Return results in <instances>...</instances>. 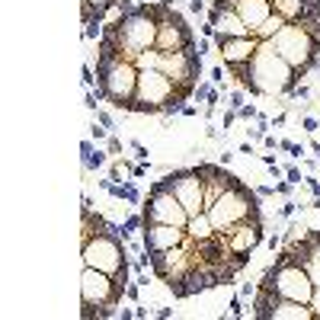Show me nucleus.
I'll use <instances>...</instances> for the list:
<instances>
[{
  "label": "nucleus",
  "instance_id": "6",
  "mask_svg": "<svg viewBox=\"0 0 320 320\" xmlns=\"http://www.w3.org/2000/svg\"><path fill=\"white\" fill-rule=\"evenodd\" d=\"M128 285L119 282L115 275L103 272V269L84 266L80 272V317L84 320H103L112 317L115 307L122 304V295Z\"/></svg>",
  "mask_w": 320,
  "mask_h": 320
},
{
  "label": "nucleus",
  "instance_id": "19",
  "mask_svg": "<svg viewBox=\"0 0 320 320\" xmlns=\"http://www.w3.org/2000/svg\"><path fill=\"white\" fill-rule=\"evenodd\" d=\"M228 240H231V250H234L237 256L250 259V253L256 250L259 244H263V218H259V221H244V224H237L234 231H228Z\"/></svg>",
  "mask_w": 320,
  "mask_h": 320
},
{
  "label": "nucleus",
  "instance_id": "13",
  "mask_svg": "<svg viewBox=\"0 0 320 320\" xmlns=\"http://www.w3.org/2000/svg\"><path fill=\"white\" fill-rule=\"evenodd\" d=\"M160 183L167 186V189L186 205L189 218H192V214H202V212H205V183H202V170H198V167L173 170V173H167Z\"/></svg>",
  "mask_w": 320,
  "mask_h": 320
},
{
  "label": "nucleus",
  "instance_id": "29",
  "mask_svg": "<svg viewBox=\"0 0 320 320\" xmlns=\"http://www.w3.org/2000/svg\"><path fill=\"white\" fill-rule=\"evenodd\" d=\"M288 183H301V173L295 167H288Z\"/></svg>",
  "mask_w": 320,
  "mask_h": 320
},
{
  "label": "nucleus",
  "instance_id": "22",
  "mask_svg": "<svg viewBox=\"0 0 320 320\" xmlns=\"http://www.w3.org/2000/svg\"><path fill=\"white\" fill-rule=\"evenodd\" d=\"M282 26H285V19H282V16H279V13H272V16H269V19H266V23H263V26H259L256 32H253V36H256L259 42H269V38H272L275 32L282 29Z\"/></svg>",
  "mask_w": 320,
  "mask_h": 320
},
{
  "label": "nucleus",
  "instance_id": "16",
  "mask_svg": "<svg viewBox=\"0 0 320 320\" xmlns=\"http://www.w3.org/2000/svg\"><path fill=\"white\" fill-rule=\"evenodd\" d=\"M141 240H144V253L176 250V247H183V244H186V228L144 221V224H141Z\"/></svg>",
  "mask_w": 320,
  "mask_h": 320
},
{
  "label": "nucleus",
  "instance_id": "27",
  "mask_svg": "<svg viewBox=\"0 0 320 320\" xmlns=\"http://www.w3.org/2000/svg\"><path fill=\"white\" fill-rule=\"evenodd\" d=\"M240 115H244V119H256V109H253V106H240Z\"/></svg>",
  "mask_w": 320,
  "mask_h": 320
},
{
  "label": "nucleus",
  "instance_id": "25",
  "mask_svg": "<svg viewBox=\"0 0 320 320\" xmlns=\"http://www.w3.org/2000/svg\"><path fill=\"white\" fill-rule=\"evenodd\" d=\"M141 224H144V218H141V214H131L128 221L122 224V234H125V237H128V234H135V231L141 228Z\"/></svg>",
  "mask_w": 320,
  "mask_h": 320
},
{
  "label": "nucleus",
  "instance_id": "10",
  "mask_svg": "<svg viewBox=\"0 0 320 320\" xmlns=\"http://www.w3.org/2000/svg\"><path fill=\"white\" fill-rule=\"evenodd\" d=\"M269 45L282 54L301 77L320 61V38H314L301 23H285L282 29L269 38Z\"/></svg>",
  "mask_w": 320,
  "mask_h": 320
},
{
  "label": "nucleus",
  "instance_id": "17",
  "mask_svg": "<svg viewBox=\"0 0 320 320\" xmlns=\"http://www.w3.org/2000/svg\"><path fill=\"white\" fill-rule=\"evenodd\" d=\"M214 38V48H218V54H221V61L228 64V68H237V64H247L256 54L259 48V38L256 36H212Z\"/></svg>",
  "mask_w": 320,
  "mask_h": 320
},
{
  "label": "nucleus",
  "instance_id": "18",
  "mask_svg": "<svg viewBox=\"0 0 320 320\" xmlns=\"http://www.w3.org/2000/svg\"><path fill=\"white\" fill-rule=\"evenodd\" d=\"M208 26H212V36H253V29L240 19L234 7L221 3V0H212L208 7Z\"/></svg>",
  "mask_w": 320,
  "mask_h": 320
},
{
  "label": "nucleus",
  "instance_id": "30",
  "mask_svg": "<svg viewBox=\"0 0 320 320\" xmlns=\"http://www.w3.org/2000/svg\"><path fill=\"white\" fill-rule=\"evenodd\" d=\"M96 119H99V122H103V125H106V128H112V119H109L106 112H96Z\"/></svg>",
  "mask_w": 320,
  "mask_h": 320
},
{
  "label": "nucleus",
  "instance_id": "21",
  "mask_svg": "<svg viewBox=\"0 0 320 320\" xmlns=\"http://www.w3.org/2000/svg\"><path fill=\"white\" fill-rule=\"evenodd\" d=\"M311 3H317V0H272V10L282 16L285 23H295L298 16H301V10L311 7Z\"/></svg>",
  "mask_w": 320,
  "mask_h": 320
},
{
  "label": "nucleus",
  "instance_id": "2",
  "mask_svg": "<svg viewBox=\"0 0 320 320\" xmlns=\"http://www.w3.org/2000/svg\"><path fill=\"white\" fill-rule=\"evenodd\" d=\"M154 45H157V19L151 13V3H122L119 16L103 26L96 48L138 61V54H144Z\"/></svg>",
  "mask_w": 320,
  "mask_h": 320
},
{
  "label": "nucleus",
  "instance_id": "12",
  "mask_svg": "<svg viewBox=\"0 0 320 320\" xmlns=\"http://www.w3.org/2000/svg\"><path fill=\"white\" fill-rule=\"evenodd\" d=\"M141 218H144V221H154V224H176V228H186V224H189L186 205L160 183V179L151 186V192H147L144 205H141Z\"/></svg>",
  "mask_w": 320,
  "mask_h": 320
},
{
  "label": "nucleus",
  "instance_id": "32",
  "mask_svg": "<svg viewBox=\"0 0 320 320\" xmlns=\"http://www.w3.org/2000/svg\"><path fill=\"white\" fill-rule=\"evenodd\" d=\"M314 151H317V154H320V144H317V141H314Z\"/></svg>",
  "mask_w": 320,
  "mask_h": 320
},
{
  "label": "nucleus",
  "instance_id": "8",
  "mask_svg": "<svg viewBox=\"0 0 320 320\" xmlns=\"http://www.w3.org/2000/svg\"><path fill=\"white\" fill-rule=\"evenodd\" d=\"M186 96L176 90V84L170 80L163 71H154V68H144L138 74V90H135V99L128 103L125 112H176L183 109Z\"/></svg>",
  "mask_w": 320,
  "mask_h": 320
},
{
  "label": "nucleus",
  "instance_id": "11",
  "mask_svg": "<svg viewBox=\"0 0 320 320\" xmlns=\"http://www.w3.org/2000/svg\"><path fill=\"white\" fill-rule=\"evenodd\" d=\"M151 13L157 19V48L163 52H179V48L196 45V36H192L186 16L170 3V0H151Z\"/></svg>",
  "mask_w": 320,
  "mask_h": 320
},
{
  "label": "nucleus",
  "instance_id": "28",
  "mask_svg": "<svg viewBox=\"0 0 320 320\" xmlns=\"http://www.w3.org/2000/svg\"><path fill=\"white\" fill-rule=\"evenodd\" d=\"M122 151V144H119V138H109V154H119Z\"/></svg>",
  "mask_w": 320,
  "mask_h": 320
},
{
  "label": "nucleus",
  "instance_id": "14",
  "mask_svg": "<svg viewBox=\"0 0 320 320\" xmlns=\"http://www.w3.org/2000/svg\"><path fill=\"white\" fill-rule=\"evenodd\" d=\"M253 317L256 320H317L311 304L295 301V298L266 295V291H256V298H253Z\"/></svg>",
  "mask_w": 320,
  "mask_h": 320
},
{
  "label": "nucleus",
  "instance_id": "23",
  "mask_svg": "<svg viewBox=\"0 0 320 320\" xmlns=\"http://www.w3.org/2000/svg\"><path fill=\"white\" fill-rule=\"evenodd\" d=\"M103 163H106V154H103V151H93L90 141H84V167L87 170H99Z\"/></svg>",
  "mask_w": 320,
  "mask_h": 320
},
{
  "label": "nucleus",
  "instance_id": "26",
  "mask_svg": "<svg viewBox=\"0 0 320 320\" xmlns=\"http://www.w3.org/2000/svg\"><path fill=\"white\" fill-rule=\"evenodd\" d=\"M307 304L314 307V317L320 320V285H317V288H314V295H311V301H307Z\"/></svg>",
  "mask_w": 320,
  "mask_h": 320
},
{
  "label": "nucleus",
  "instance_id": "20",
  "mask_svg": "<svg viewBox=\"0 0 320 320\" xmlns=\"http://www.w3.org/2000/svg\"><path fill=\"white\" fill-rule=\"evenodd\" d=\"M122 0H80V16H84V36L87 38H93L96 32H103L99 29V23H103V16L109 13L112 7H119Z\"/></svg>",
  "mask_w": 320,
  "mask_h": 320
},
{
  "label": "nucleus",
  "instance_id": "24",
  "mask_svg": "<svg viewBox=\"0 0 320 320\" xmlns=\"http://www.w3.org/2000/svg\"><path fill=\"white\" fill-rule=\"evenodd\" d=\"M135 173V170L128 167V163H122V160H119V163H112V179H119V183H122L125 176H131Z\"/></svg>",
  "mask_w": 320,
  "mask_h": 320
},
{
  "label": "nucleus",
  "instance_id": "4",
  "mask_svg": "<svg viewBox=\"0 0 320 320\" xmlns=\"http://www.w3.org/2000/svg\"><path fill=\"white\" fill-rule=\"evenodd\" d=\"M138 74H141V68L135 61L96 48V93H99V99L112 103L115 109H128V103L135 99V90H138Z\"/></svg>",
  "mask_w": 320,
  "mask_h": 320
},
{
  "label": "nucleus",
  "instance_id": "9",
  "mask_svg": "<svg viewBox=\"0 0 320 320\" xmlns=\"http://www.w3.org/2000/svg\"><path fill=\"white\" fill-rule=\"evenodd\" d=\"M256 291H266V295H279V298H295V301H311L314 295V282L311 275H307V269L301 266V263H295V259L288 256H275V263L263 272V279H259Z\"/></svg>",
  "mask_w": 320,
  "mask_h": 320
},
{
  "label": "nucleus",
  "instance_id": "31",
  "mask_svg": "<svg viewBox=\"0 0 320 320\" xmlns=\"http://www.w3.org/2000/svg\"><path fill=\"white\" fill-rule=\"evenodd\" d=\"M304 128L307 131H317V119H304Z\"/></svg>",
  "mask_w": 320,
  "mask_h": 320
},
{
  "label": "nucleus",
  "instance_id": "15",
  "mask_svg": "<svg viewBox=\"0 0 320 320\" xmlns=\"http://www.w3.org/2000/svg\"><path fill=\"white\" fill-rule=\"evenodd\" d=\"M282 256L295 259V263H301V266L307 269V275H311L314 288L320 285V231H304L298 240L285 244Z\"/></svg>",
  "mask_w": 320,
  "mask_h": 320
},
{
  "label": "nucleus",
  "instance_id": "3",
  "mask_svg": "<svg viewBox=\"0 0 320 320\" xmlns=\"http://www.w3.org/2000/svg\"><path fill=\"white\" fill-rule=\"evenodd\" d=\"M228 71L237 80V87L250 90L253 96H282V93H291L301 80V74L269 42H259L256 54L247 64H237V68H228Z\"/></svg>",
  "mask_w": 320,
  "mask_h": 320
},
{
  "label": "nucleus",
  "instance_id": "7",
  "mask_svg": "<svg viewBox=\"0 0 320 320\" xmlns=\"http://www.w3.org/2000/svg\"><path fill=\"white\" fill-rule=\"evenodd\" d=\"M205 214L212 218V224L221 231V234L234 231L237 224H244V221H259V218H263V212H259V192H253L250 186H244L237 179L231 189H224L221 196L205 208Z\"/></svg>",
  "mask_w": 320,
  "mask_h": 320
},
{
  "label": "nucleus",
  "instance_id": "1",
  "mask_svg": "<svg viewBox=\"0 0 320 320\" xmlns=\"http://www.w3.org/2000/svg\"><path fill=\"white\" fill-rule=\"evenodd\" d=\"M80 256L84 266L103 269L128 285V253H125L122 228L109 224L99 212H93L87 196L80 202Z\"/></svg>",
  "mask_w": 320,
  "mask_h": 320
},
{
  "label": "nucleus",
  "instance_id": "5",
  "mask_svg": "<svg viewBox=\"0 0 320 320\" xmlns=\"http://www.w3.org/2000/svg\"><path fill=\"white\" fill-rule=\"evenodd\" d=\"M138 68H154V71H163L176 84V90L183 93L186 99L196 93L198 87V77H202V52L198 45H189V48H179V52H163V48H147L144 54H138Z\"/></svg>",
  "mask_w": 320,
  "mask_h": 320
}]
</instances>
